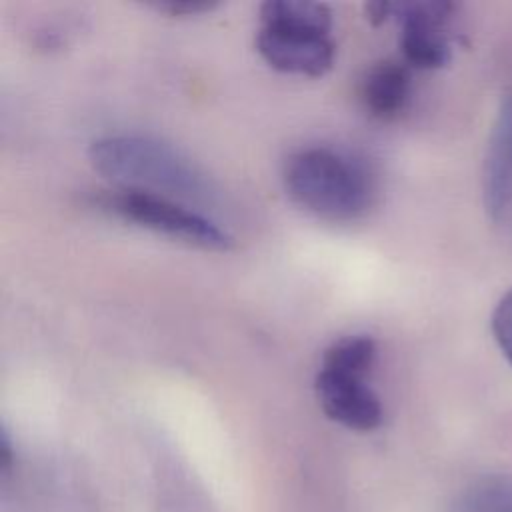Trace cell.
Instances as JSON below:
<instances>
[{
	"label": "cell",
	"instance_id": "obj_1",
	"mask_svg": "<svg viewBox=\"0 0 512 512\" xmlns=\"http://www.w3.org/2000/svg\"><path fill=\"white\" fill-rule=\"evenodd\" d=\"M96 172L120 188L140 190L184 202L210 204L208 178L174 146L144 134H106L88 148Z\"/></svg>",
	"mask_w": 512,
	"mask_h": 512
},
{
	"label": "cell",
	"instance_id": "obj_3",
	"mask_svg": "<svg viewBox=\"0 0 512 512\" xmlns=\"http://www.w3.org/2000/svg\"><path fill=\"white\" fill-rule=\"evenodd\" d=\"M98 206L130 224L212 252H226L234 238L214 220L178 200L120 188L98 198Z\"/></svg>",
	"mask_w": 512,
	"mask_h": 512
},
{
	"label": "cell",
	"instance_id": "obj_5",
	"mask_svg": "<svg viewBox=\"0 0 512 512\" xmlns=\"http://www.w3.org/2000/svg\"><path fill=\"white\" fill-rule=\"evenodd\" d=\"M316 398L324 414L358 432L374 430L382 424V404L364 378L322 370L314 380Z\"/></svg>",
	"mask_w": 512,
	"mask_h": 512
},
{
	"label": "cell",
	"instance_id": "obj_7",
	"mask_svg": "<svg viewBox=\"0 0 512 512\" xmlns=\"http://www.w3.org/2000/svg\"><path fill=\"white\" fill-rule=\"evenodd\" d=\"M408 66L394 60L374 64L360 82V100L370 116L378 120L396 118L410 98Z\"/></svg>",
	"mask_w": 512,
	"mask_h": 512
},
{
	"label": "cell",
	"instance_id": "obj_9",
	"mask_svg": "<svg viewBox=\"0 0 512 512\" xmlns=\"http://www.w3.org/2000/svg\"><path fill=\"white\" fill-rule=\"evenodd\" d=\"M450 512H512V474H492L472 482Z\"/></svg>",
	"mask_w": 512,
	"mask_h": 512
},
{
	"label": "cell",
	"instance_id": "obj_8",
	"mask_svg": "<svg viewBox=\"0 0 512 512\" xmlns=\"http://www.w3.org/2000/svg\"><path fill=\"white\" fill-rule=\"evenodd\" d=\"M260 22L330 34L332 10L322 2L268 0L260 6Z\"/></svg>",
	"mask_w": 512,
	"mask_h": 512
},
{
	"label": "cell",
	"instance_id": "obj_4",
	"mask_svg": "<svg viewBox=\"0 0 512 512\" xmlns=\"http://www.w3.org/2000/svg\"><path fill=\"white\" fill-rule=\"evenodd\" d=\"M256 50L274 70L312 78L330 72L336 56L330 34L280 24H260Z\"/></svg>",
	"mask_w": 512,
	"mask_h": 512
},
{
	"label": "cell",
	"instance_id": "obj_6",
	"mask_svg": "<svg viewBox=\"0 0 512 512\" xmlns=\"http://www.w3.org/2000/svg\"><path fill=\"white\" fill-rule=\"evenodd\" d=\"M484 204L494 220L512 208V88L506 92L484 160Z\"/></svg>",
	"mask_w": 512,
	"mask_h": 512
},
{
	"label": "cell",
	"instance_id": "obj_13",
	"mask_svg": "<svg viewBox=\"0 0 512 512\" xmlns=\"http://www.w3.org/2000/svg\"><path fill=\"white\" fill-rule=\"evenodd\" d=\"M12 466V446H10V438L6 434V430L2 428V434H0V468L4 474H8Z\"/></svg>",
	"mask_w": 512,
	"mask_h": 512
},
{
	"label": "cell",
	"instance_id": "obj_11",
	"mask_svg": "<svg viewBox=\"0 0 512 512\" xmlns=\"http://www.w3.org/2000/svg\"><path fill=\"white\" fill-rule=\"evenodd\" d=\"M492 334L506 356V360L512 364V290H508L496 304L492 312Z\"/></svg>",
	"mask_w": 512,
	"mask_h": 512
},
{
	"label": "cell",
	"instance_id": "obj_10",
	"mask_svg": "<svg viewBox=\"0 0 512 512\" xmlns=\"http://www.w3.org/2000/svg\"><path fill=\"white\" fill-rule=\"evenodd\" d=\"M376 362V342L370 336L354 334L332 342L322 356V370L364 378Z\"/></svg>",
	"mask_w": 512,
	"mask_h": 512
},
{
	"label": "cell",
	"instance_id": "obj_2",
	"mask_svg": "<svg viewBox=\"0 0 512 512\" xmlns=\"http://www.w3.org/2000/svg\"><path fill=\"white\" fill-rule=\"evenodd\" d=\"M282 182L298 206L330 222L356 220L374 198V182L366 166L330 146L292 152L284 162Z\"/></svg>",
	"mask_w": 512,
	"mask_h": 512
},
{
	"label": "cell",
	"instance_id": "obj_12",
	"mask_svg": "<svg viewBox=\"0 0 512 512\" xmlns=\"http://www.w3.org/2000/svg\"><path fill=\"white\" fill-rule=\"evenodd\" d=\"M150 8L164 12L168 16H198L216 8L214 2H198V0H168L150 4Z\"/></svg>",
	"mask_w": 512,
	"mask_h": 512
}]
</instances>
